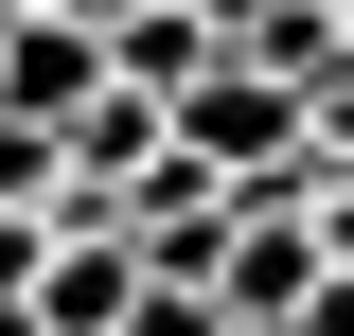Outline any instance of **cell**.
Here are the masks:
<instances>
[{"mask_svg":"<svg viewBox=\"0 0 354 336\" xmlns=\"http://www.w3.org/2000/svg\"><path fill=\"white\" fill-rule=\"evenodd\" d=\"M142 283H160V265H142L124 212H53V265H36V301H18V319H36V336H124Z\"/></svg>","mask_w":354,"mask_h":336,"instance_id":"1","label":"cell"},{"mask_svg":"<svg viewBox=\"0 0 354 336\" xmlns=\"http://www.w3.org/2000/svg\"><path fill=\"white\" fill-rule=\"evenodd\" d=\"M337 53H354V0H337Z\"/></svg>","mask_w":354,"mask_h":336,"instance_id":"8","label":"cell"},{"mask_svg":"<svg viewBox=\"0 0 354 336\" xmlns=\"http://www.w3.org/2000/svg\"><path fill=\"white\" fill-rule=\"evenodd\" d=\"M36 265H53V212H0V319L36 301Z\"/></svg>","mask_w":354,"mask_h":336,"instance_id":"5","label":"cell"},{"mask_svg":"<svg viewBox=\"0 0 354 336\" xmlns=\"http://www.w3.org/2000/svg\"><path fill=\"white\" fill-rule=\"evenodd\" d=\"M319 142H337V160H354V53H337V71H319Z\"/></svg>","mask_w":354,"mask_h":336,"instance_id":"6","label":"cell"},{"mask_svg":"<svg viewBox=\"0 0 354 336\" xmlns=\"http://www.w3.org/2000/svg\"><path fill=\"white\" fill-rule=\"evenodd\" d=\"M301 336H354V265H319V301H301Z\"/></svg>","mask_w":354,"mask_h":336,"instance_id":"7","label":"cell"},{"mask_svg":"<svg viewBox=\"0 0 354 336\" xmlns=\"http://www.w3.org/2000/svg\"><path fill=\"white\" fill-rule=\"evenodd\" d=\"M106 71H124V53H106V18H88V0H0V106L71 124Z\"/></svg>","mask_w":354,"mask_h":336,"instance_id":"2","label":"cell"},{"mask_svg":"<svg viewBox=\"0 0 354 336\" xmlns=\"http://www.w3.org/2000/svg\"><path fill=\"white\" fill-rule=\"evenodd\" d=\"M124 336H230V283H195V265H160V283L124 301Z\"/></svg>","mask_w":354,"mask_h":336,"instance_id":"4","label":"cell"},{"mask_svg":"<svg viewBox=\"0 0 354 336\" xmlns=\"http://www.w3.org/2000/svg\"><path fill=\"white\" fill-rule=\"evenodd\" d=\"M53 177H71V124L0 106V212H53Z\"/></svg>","mask_w":354,"mask_h":336,"instance_id":"3","label":"cell"}]
</instances>
